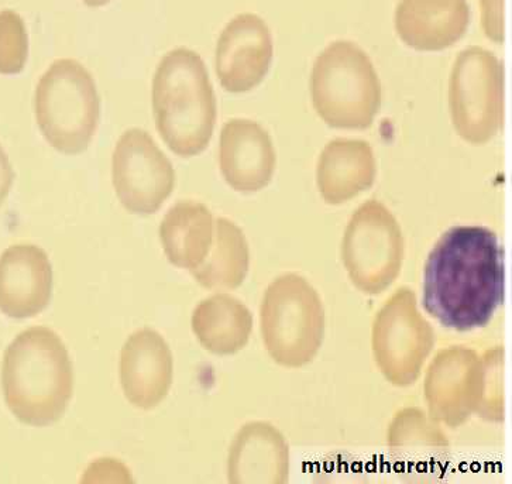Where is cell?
Returning <instances> with one entry per match:
<instances>
[{"label":"cell","mask_w":512,"mask_h":484,"mask_svg":"<svg viewBox=\"0 0 512 484\" xmlns=\"http://www.w3.org/2000/svg\"><path fill=\"white\" fill-rule=\"evenodd\" d=\"M505 294L504 250L483 226H455L436 243L425 266L422 305L445 328H484Z\"/></svg>","instance_id":"obj_1"},{"label":"cell","mask_w":512,"mask_h":484,"mask_svg":"<svg viewBox=\"0 0 512 484\" xmlns=\"http://www.w3.org/2000/svg\"><path fill=\"white\" fill-rule=\"evenodd\" d=\"M72 365L56 332L34 326L6 349L2 387L6 405L17 420L50 427L63 417L72 398Z\"/></svg>","instance_id":"obj_2"},{"label":"cell","mask_w":512,"mask_h":484,"mask_svg":"<svg viewBox=\"0 0 512 484\" xmlns=\"http://www.w3.org/2000/svg\"><path fill=\"white\" fill-rule=\"evenodd\" d=\"M153 112L158 135L180 157L208 147L216 122V99L202 58L175 48L158 64L153 80Z\"/></svg>","instance_id":"obj_3"},{"label":"cell","mask_w":512,"mask_h":484,"mask_svg":"<svg viewBox=\"0 0 512 484\" xmlns=\"http://www.w3.org/2000/svg\"><path fill=\"white\" fill-rule=\"evenodd\" d=\"M101 116L95 80L84 65L64 58L51 64L36 89V119L53 149L75 156L94 139Z\"/></svg>","instance_id":"obj_4"},{"label":"cell","mask_w":512,"mask_h":484,"mask_svg":"<svg viewBox=\"0 0 512 484\" xmlns=\"http://www.w3.org/2000/svg\"><path fill=\"white\" fill-rule=\"evenodd\" d=\"M316 112L335 129H367L381 105V85L370 58L350 41H336L312 71Z\"/></svg>","instance_id":"obj_5"},{"label":"cell","mask_w":512,"mask_h":484,"mask_svg":"<svg viewBox=\"0 0 512 484\" xmlns=\"http://www.w3.org/2000/svg\"><path fill=\"white\" fill-rule=\"evenodd\" d=\"M503 67L494 54L470 47L457 57L450 80V112L463 139L486 143L503 120Z\"/></svg>","instance_id":"obj_6"},{"label":"cell","mask_w":512,"mask_h":484,"mask_svg":"<svg viewBox=\"0 0 512 484\" xmlns=\"http://www.w3.org/2000/svg\"><path fill=\"white\" fill-rule=\"evenodd\" d=\"M113 187L120 204L136 215H153L174 190L173 164L153 137L130 129L120 137L112 159Z\"/></svg>","instance_id":"obj_7"},{"label":"cell","mask_w":512,"mask_h":484,"mask_svg":"<svg viewBox=\"0 0 512 484\" xmlns=\"http://www.w3.org/2000/svg\"><path fill=\"white\" fill-rule=\"evenodd\" d=\"M271 61L273 37L259 16H236L219 37L216 72L230 94H246L256 88L270 70Z\"/></svg>","instance_id":"obj_8"},{"label":"cell","mask_w":512,"mask_h":484,"mask_svg":"<svg viewBox=\"0 0 512 484\" xmlns=\"http://www.w3.org/2000/svg\"><path fill=\"white\" fill-rule=\"evenodd\" d=\"M53 267L39 246H10L0 256V311L6 317H36L50 304Z\"/></svg>","instance_id":"obj_9"},{"label":"cell","mask_w":512,"mask_h":484,"mask_svg":"<svg viewBox=\"0 0 512 484\" xmlns=\"http://www.w3.org/2000/svg\"><path fill=\"white\" fill-rule=\"evenodd\" d=\"M120 381L129 403L153 410L173 384V356L163 336L144 328L127 339L120 355Z\"/></svg>","instance_id":"obj_10"},{"label":"cell","mask_w":512,"mask_h":484,"mask_svg":"<svg viewBox=\"0 0 512 484\" xmlns=\"http://www.w3.org/2000/svg\"><path fill=\"white\" fill-rule=\"evenodd\" d=\"M276 153L266 130L253 120L233 119L221 133V170L230 187L256 192L273 177Z\"/></svg>","instance_id":"obj_11"},{"label":"cell","mask_w":512,"mask_h":484,"mask_svg":"<svg viewBox=\"0 0 512 484\" xmlns=\"http://www.w3.org/2000/svg\"><path fill=\"white\" fill-rule=\"evenodd\" d=\"M470 22L466 0H401L395 29L407 46L441 51L465 36Z\"/></svg>","instance_id":"obj_12"},{"label":"cell","mask_w":512,"mask_h":484,"mask_svg":"<svg viewBox=\"0 0 512 484\" xmlns=\"http://www.w3.org/2000/svg\"><path fill=\"white\" fill-rule=\"evenodd\" d=\"M402 242L393 216L369 202L355 215L347 231L345 256L353 269L367 266H395L400 262Z\"/></svg>","instance_id":"obj_13"},{"label":"cell","mask_w":512,"mask_h":484,"mask_svg":"<svg viewBox=\"0 0 512 484\" xmlns=\"http://www.w3.org/2000/svg\"><path fill=\"white\" fill-rule=\"evenodd\" d=\"M212 215L202 204L181 201L164 216L160 239L171 264L195 270L212 246Z\"/></svg>","instance_id":"obj_14"},{"label":"cell","mask_w":512,"mask_h":484,"mask_svg":"<svg viewBox=\"0 0 512 484\" xmlns=\"http://www.w3.org/2000/svg\"><path fill=\"white\" fill-rule=\"evenodd\" d=\"M373 153L369 144L336 140L323 151L319 164V183L325 198L345 201L373 181Z\"/></svg>","instance_id":"obj_15"},{"label":"cell","mask_w":512,"mask_h":484,"mask_svg":"<svg viewBox=\"0 0 512 484\" xmlns=\"http://www.w3.org/2000/svg\"><path fill=\"white\" fill-rule=\"evenodd\" d=\"M192 329L206 349L228 355L246 345L252 331V315L235 298L216 295L198 305Z\"/></svg>","instance_id":"obj_16"},{"label":"cell","mask_w":512,"mask_h":484,"mask_svg":"<svg viewBox=\"0 0 512 484\" xmlns=\"http://www.w3.org/2000/svg\"><path fill=\"white\" fill-rule=\"evenodd\" d=\"M249 267V249L235 223L218 219L215 246L201 266L192 270L202 286L235 288L242 283Z\"/></svg>","instance_id":"obj_17"},{"label":"cell","mask_w":512,"mask_h":484,"mask_svg":"<svg viewBox=\"0 0 512 484\" xmlns=\"http://www.w3.org/2000/svg\"><path fill=\"white\" fill-rule=\"evenodd\" d=\"M278 445L276 435L267 425H247L236 438L229 459L233 483L267 482L274 469Z\"/></svg>","instance_id":"obj_18"},{"label":"cell","mask_w":512,"mask_h":484,"mask_svg":"<svg viewBox=\"0 0 512 484\" xmlns=\"http://www.w3.org/2000/svg\"><path fill=\"white\" fill-rule=\"evenodd\" d=\"M29 36L22 16L13 10L0 12V74L17 75L26 67Z\"/></svg>","instance_id":"obj_19"},{"label":"cell","mask_w":512,"mask_h":484,"mask_svg":"<svg viewBox=\"0 0 512 484\" xmlns=\"http://www.w3.org/2000/svg\"><path fill=\"white\" fill-rule=\"evenodd\" d=\"M481 24L494 43L504 41V0H480Z\"/></svg>","instance_id":"obj_20"},{"label":"cell","mask_w":512,"mask_h":484,"mask_svg":"<svg viewBox=\"0 0 512 484\" xmlns=\"http://www.w3.org/2000/svg\"><path fill=\"white\" fill-rule=\"evenodd\" d=\"M13 181H15V173H13L12 164H10L8 154L0 144V207L8 197L10 190H12Z\"/></svg>","instance_id":"obj_21"},{"label":"cell","mask_w":512,"mask_h":484,"mask_svg":"<svg viewBox=\"0 0 512 484\" xmlns=\"http://www.w3.org/2000/svg\"><path fill=\"white\" fill-rule=\"evenodd\" d=\"M82 2L89 6V8H101V6L108 5L111 0H82Z\"/></svg>","instance_id":"obj_22"}]
</instances>
